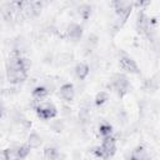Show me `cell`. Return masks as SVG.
Here are the masks:
<instances>
[{
	"label": "cell",
	"instance_id": "4",
	"mask_svg": "<svg viewBox=\"0 0 160 160\" xmlns=\"http://www.w3.org/2000/svg\"><path fill=\"white\" fill-rule=\"evenodd\" d=\"M6 76H8V81L10 84L18 85L20 82H24L26 80V71L24 70H8L6 71Z\"/></svg>",
	"mask_w": 160,
	"mask_h": 160
},
{
	"label": "cell",
	"instance_id": "8",
	"mask_svg": "<svg viewBox=\"0 0 160 160\" xmlns=\"http://www.w3.org/2000/svg\"><path fill=\"white\" fill-rule=\"evenodd\" d=\"M60 96L65 101H71L74 99V96H75L74 85L72 84H69V82L61 85V88H60Z\"/></svg>",
	"mask_w": 160,
	"mask_h": 160
},
{
	"label": "cell",
	"instance_id": "1",
	"mask_svg": "<svg viewBox=\"0 0 160 160\" xmlns=\"http://www.w3.org/2000/svg\"><path fill=\"white\" fill-rule=\"evenodd\" d=\"M111 88L114 89V91L119 96L125 95L129 91V80H128V78L122 74L114 75L112 79H111Z\"/></svg>",
	"mask_w": 160,
	"mask_h": 160
},
{
	"label": "cell",
	"instance_id": "5",
	"mask_svg": "<svg viewBox=\"0 0 160 160\" xmlns=\"http://www.w3.org/2000/svg\"><path fill=\"white\" fill-rule=\"evenodd\" d=\"M120 66H121V69H124L128 72H131V74H138L139 72L138 64L130 56H122L120 59Z\"/></svg>",
	"mask_w": 160,
	"mask_h": 160
},
{
	"label": "cell",
	"instance_id": "17",
	"mask_svg": "<svg viewBox=\"0 0 160 160\" xmlns=\"http://www.w3.org/2000/svg\"><path fill=\"white\" fill-rule=\"evenodd\" d=\"M56 60L59 61V64L66 65V64H69V62L72 61V54H70V52H60L58 55Z\"/></svg>",
	"mask_w": 160,
	"mask_h": 160
},
{
	"label": "cell",
	"instance_id": "11",
	"mask_svg": "<svg viewBox=\"0 0 160 160\" xmlns=\"http://www.w3.org/2000/svg\"><path fill=\"white\" fill-rule=\"evenodd\" d=\"M49 94V89L44 85H40V86H36L34 90H32V98L35 101H41L42 99H45Z\"/></svg>",
	"mask_w": 160,
	"mask_h": 160
},
{
	"label": "cell",
	"instance_id": "10",
	"mask_svg": "<svg viewBox=\"0 0 160 160\" xmlns=\"http://www.w3.org/2000/svg\"><path fill=\"white\" fill-rule=\"evenodd\" d=\"M89 72H90V68L85 62H79L75 66V74H76L78 79H80V80H85L86 76L89 75Z\"/></svg>",
	"mask_w": 160,
	"mask_h": 160
},
{
	"label": "cell",
	"instance_id": "9",
	"mask_svg": "<svg viewBox=\"0 0 160 160\" xmlns=\"http://www.w3.org/2000/svg\"><path fill=\"white\" fill-rule=\"evenodd\" d=\"M101 146H102V149L105 150L108 158H110V156H112V155L115 154L116 145H115V139H114V138H111V136H106V138H104Z\"/></svg>",
	"mask_w": 160,
	"mask_h": 160
},
{
	"label": "cell",
	"instance_id": "2",
	"mask_svg": "<svg viewBox=\"0 0 160 160\" xmlns=\"http://www.w3.org/2000/svg\"><path fill=\"white\" fill-rule=\"evenodd\" d=\"M35 110H36L38 116L44 120L54 119L58 115V110L51 102H39L35 106Z\"/></svg>",
	"mask_w": 160,
	"mask_h": 160
},
{
	"label": "cell",
	"instance_id": "21",
	"mask_svg": "<svg viewBox=\"0 0 160 160\" xmlns=\"http://www.w3.org/2000/svg\"><path fill=\"white\" fill-rule=\"evenodd\" d=\"M98 36L95 35V34H90L89 36H88V44L91 46V45H96L98 44Z\"/></svg>",
	"mask_w": 160,
	"mask_h": 160
},
{
	"label": "cell",
	"instance_id": "12",
	"mask_svg": "<svg viewBox=\"0 0 160 160\" xmlns=\"http://www.w3.org/2000/svg\"><path fill=\"white\" fill-rule=\"evenodd\" d=\"M42 144V139L38 132H31L28 138V145L31 149H38L40 148V145Z\"/></svg>",
	"mask_w": 160,
	"mask_h": 160
},
{
	"label": "cell",
	"instance_id": "3",
	"mask_svg": "<svg viewBox=\"0 0 160 160\" xmlns=\"http://www.w3.org/2000/svg\"><path fill=\"white\" fill-rule=\"evenodd\" d=\"M112 6L116 11L118 18L122 19L124 21L129 18L130 12H131V8H132V2L130 1H114Z\"/></svg>",
	"mask_w": 160,
	"mask_h": 160
},
{
	"label": "cell",
	"instance_id": "15",
	"mask_svg": "<svg viewBox=\"0 0 160 160\" xmlns=\"http://www.w3.org/2000/svg\"><path fill=\"white\" fill-rule=\"evenodd\" d=\"M90 12H91V8H90V5H88V4H81V5L78 8V14H79V16L82 18V19H88L89 15H90Z\"/></svg>",
	"mask_w": 160,
	"mask_h": 160
},
{
	"label": "cell",
	"instance_id": "13",
	"mask_svg": "<svg viewBox=\"0 0 160 160\" xmlns=\"http://www.w3.org/2000/svg\"><path fill=\"white\" fill-rule=\"evenodd\" d=\"M60 156L59 154V150L54 146H46L45 150H44V158L46 160H58Z\"/></svg>",
	"mask_w": 160,
	"mask_h": 160
},
{
	"label": "cell",
	"instance_id": "16",
	"mask_svg": "<svg viewBox=\"0 0 160 160\" xmlns=\"http://www.w3.org/2000/svg\"><path fill=\"white\" fill-rule=\"evenodd\" d=\"M64 128H65V124H64V121L60 120V119H55V120H51V121H50V129H51L52 131H55V132L62 131Z\"/></svg>",
	"mask_w": 160,
	"mask_h": 160
},
{
	"label": "cell",
	"instance_id": "19",
	"mask_svg": "<svg viewBox=\"0 0 160 160\" xmlns=\"http://www.w3.org/2000/svg\"><path fill=\"white\" fill-rule=\"evenodd\" d=\"M99 132H100V135H102L104 138L111 136L112 128H111V125H109V124H100V126H99Z\"/></svg>",
	"mask_w": 160,
	"mask_h": 160
},
{
	"label": "cell",
	"instance_id": "14",
	"mask_svg": "<svg viewBox=\"0 0 160 160\" xmlns=\"http://www.w3.org/2000/svg\"><path fill=\"white\" fill-rule=\"evenodd\" d=\"M30 149H31V148H30L28 144L19 145V146L15 149V156H16L18 159L22 160V159H25V158L30 154Z\"/></svg>",
	"mask_w": 160,
	"mask_h": 160
},
{
	"label": "cell",
	"instance_id": "7",
	"mask_svg": "<svg viewBox=\"0 0 160 160\" xmlns=\"http://www.w3.org/2000/svg\"><path fill=\"white\" fill-rule=\"evenodd\" d=\"M66 35L71 40H79L81 38V35H82V26L79 25V24H75V22L68 25V28H66Z\"/></svg>",
	"mask_w": 160,
	"mask_h": 160
},
{
	"label": "cell",
	"instance_id": "6",
	"mask_svg": "<svg viewBox=\"0 0 160 160\" xmlns=\"http://www.w3.org/2000/svg\"><path fill=\"white\" fill-rule=\"evenodd\" d=\"M149 29H150L149 18H148L142 11L139 12L138 20H136V30H138V32H140V34H148Z\"/></svg>",
	"mask_w": 160,
	"mask_h": 160
},
{
	"label": "cell",
	"instance_id": "18",
	"mask_svg": "<svg viewBox=\"0 0 160 160\" xmlns=\"http://www.w3.org/2000/svg\"><path fill=\"white\" fill-rule=\"evenodd\" d=\"M108 100H109V94H108L106 91H100V92H98L96 96H95V104H96V105H102V104H105Z\"/></svg>",
	"mask_w": 160,
	"mask_h": 160
},
{
	"label": "cell",
	"instance_id": "20",
	"mask_svg": "<svg viewBox=\"0 0 160 160\" xmlns=\"http://www.w3.org/2000/svg\"><path fill=\"white\" fill-rule=\"evenodd\" d=\"M92 152H94V155H95L96 158H99V159H109V158H108V155H106V152H105V150L102 149V146H101V145H100V146L94 148Z\"/></svg>",
	"mask_w": 160,
	"mask_h": 160
}]
</instances>
